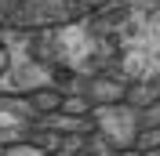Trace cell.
<instances>
[{
    "instance_id": "obj_1",
    "label": "cell",
    "mask_w": 160,
    "mask_h": 156,
    "mask_svg": "<svg viewBox=\"0 0 160 156\" xmlns=\"http://www.w3.org/2000/svg\"><path fill=\"white\" fill-rule=\"evenodd\" d=\"M128 0H0V33H55L80 29Z\"/></svg>"
},
{
    "instance_id": "obj_2",
    "label": "cell",
    "mask_w": 160,
    "mask_h": 156,
    "mask_svg": "<svg viewBox=\"0 0 160 156\" xmlns=\"http://www.w3.org/2000/svg\"><path fill=\"white\" fill-rule=\"evenodd\" d=\"M91 120H95V131L109 138L117 149L135 145L142 124H138V109L128 105V102H113V105H95L91 109Z\"/></svg>"
},
{
    "instance_id": "obj_3",
    "label": "cell",
    "mask_w": 160,
    "mask_h": 156,
    "mask_svg": "<svg viewBox=\"0 0 160 156\" xmlns=\"http://www.w3.org/2000/svg\"><path fill=\"white\" fill-rule=\"evenodd\" d=\"M131 76H88L84 80V95L95 105H113V102H128Z\"/></svg>"
},
{
    "instance_id": "obj_4",
    "label": "cell",
    "mask_w": 160,
    "mask_h": 156,
    "mask_svg": "<svg viewBox=\"0 0 160 156\" xmlns=\"http://www.w3.org/2000/svg\"><path fill=\"white\" fill-rule=\"evenodd\" d=\"M160 102V73L157 76H142V80H131V91H128V105H135L142 113L146 105Z\"/></svg>"
},
{
    "instance_id": "obj_5",
    "label": "cell",
    "mask_w": 160,
    "mask_h": 156,
    "mask_svg": "<svg viewBox=\"0 0 160 156\" xmlns=\"http://www.w3.org/2000/svg\"><path fill=\"white\" fill-rule=\"evenodd\" d=\"M26 98H29L33 120L44 116V113H58V109H62V91L58 87H37V91H29Z\"/></svg>"
},
{
    "instance_id": "obj_6",
    "label": "cell",
    "mask_w": 160,
    "mask_h": 156,
    "mask_svg": "<svg viewBox=\"0 0 160 156\" xmlns=\"http://www.w3.org/2000/svg\"><path fill=\"white\" fill-rule=\"evenodd\" d=\"M91 109H95V102H91L84 91H77V95H62V113H69V116H91Z\"/></svg>"
},
{
    "instance_id": "obj_7",
    "label": "cell",
    "mask_w": 160,
    "mask_h": 156,
    "mask_svg": "<svg viewBox=\"0 0 160 156\" xmlns=\"http://www.w3.org/2000/svg\"><path fill=\"white\" fill-rule=\"evenodd\" d=\"M88 149H91L95 156H113V153H117V145H113L102 131H91V134H88Z\"/></svg>"
},
{
    "instance_id": "obj_8",
    "label": "cell",
    "mask_w": 160,
    "mask_h": 156,
    "mask_svg": "<svg viewBox=\"0 0 160 156\" xmlns=\"http://www.w3.org/2000/svg\"><path fill=\"white\" fill-rule=\"evenodd\" d=\"M4 156H48L40 145H33L29 138L26 142H15V145H4Z\"/></svg>"
},
{
    "instance_id": "obj_9",
    "label": "cell",
    "mask_w": 160,
    "mask_h": 156,
    "mask_svg": "<svg viewBox=\"0 0 160 156\" xmlns=\"http://www.w3.org/2000/svg\"><path fill=\"white\" fill-rule=\"evenodd\" d=\"M113 156H146V153H142V149H135V145H128V149H117Z\"/></svg>"
},
{
    "instance_id": "obj_10",
    "label": "cell",
    "mask_w": 160,
    "mask_h": 156,
    "mask_svg": "<svg viewBox=\"0 0 160 156\" xmlns=\"http://www.w3.org/2000/svg\"><path fill=\"white\" fill-rule=\"evenodd\" d=\"M146 156H160V145H153V149H146Z\"/></svg>"
},
{
    "instance_id": "obj_11",
    "label": "cell",
    "mask_w": 160,
    "mask_h": 156,
    "mask_svg": "<svg viewBox=\"0 0 160 156\" xmlns=\"http://www.w3.org/2000/svg\"><path fill=\"white\" fill-rule=\"evenodd\" d=\"M77 156H95V153H91V149H80V153H77Z\"/></svg>"
}]
</instances>
